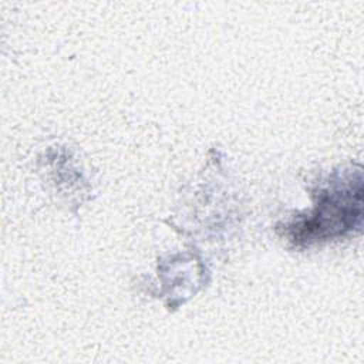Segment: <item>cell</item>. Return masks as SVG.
<instances>
[{"instance_id": "obj_1", "label": "cell", "mask_w": 364, "mask_h": 364, "mask_svg": "<svg viewBox=\"0 0 364 364\" xmlns=\"http://www.w3.org/2000/svg\"><path fill=\"white\" fill-rule=\"evenodd\" d=\"M361 172L330 182L318 193L314 212L290 226L297 240H317L343 235L361 225Z\"/></svg>"}]
</instances>
